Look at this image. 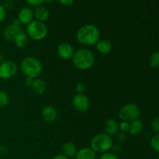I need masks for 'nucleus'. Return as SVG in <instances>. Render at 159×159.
Instances as JSON below:
<instances>
[{
  "label": "nucleus",
  "instance_id": "nucleus-3",
  "mask_svg": "<svg viewBox=\"0 0 159 159\" xmlns=\"http://www.w3.org/2000/svg\"><path fill=\"white\" fill-rule=\"evenodd\" d=\"M20 68L26 77L37 79L41 74L43 65L36 57H26L21 61Z\"/></svg>",
  "mask_w": 159,
  "mask_h": 159
},
{
  "label": "nucleus",
  "instance_id": "nucleus-1",
  "mask_svg": "<svg viewBox=\"0 0 159 159\" xmlns=\"http://www.w3.org/2000/svg\"><path fill=\"white\" fill-rule=\"evenodd\" d=\"M100 31L94 24H85L76 33V39L82 45L86 47L95 46L100 40Z\"/></svg>",
  "mask_w": 159,
  "mask_h": 159
},
{
  "label": "nucleus",
  "instance_id": "nucleus-2",
  "mask_svg": "<svg viewBox=\"0 0 159 159\" xmlns=\"http://www.w3.org/2000/svg\"><path fill=\"white\" fill-rule=\"evenodd\" d=\"M71 60L73 65L77 69L86 71L94 65L96 57L91 50L87 48H80L75 51Z\"/></svg>",
  "mask_w": 159,
  "mask_h": 159
},
{
  "label": "nucleus",
  "instance_id": "nucleus-9",
  "mask_svg": "<svg viewBox=\"0 0 159 159\" xmlns=\"http://www.w3.org/2000/svg\"><path fill=\"white\" fill-rule=\"evenodd\" d=\"M21 31L22 30L20 27V22L18 21V20H14L13 22L9 23L5 27L4 30H3V37L6 41L12 42L17 34Z\"/></svg>",
  "mask_w": 159,
  "mask_h": 159
},
{
  "label": "nucleus",
  "instance_id": "nucleus-12",
  "mask_svg": "<svg viewBox=\"0 0 159 159\" xmlns=\"http://www.w3.org/2000/svg\"><path fill=\"white\" fill-rule=\"evenodd\" d=\"M34 11L30 8L25 7L20 10L17 20L20 24L27 25L34 20Z\"/></svg>",
  "mask_w": 159,
  "mask_h": 159
},
{
  "label": "nucleus",
  "instance_id": "nucleus-15",
  "mask_svg": "<svg viewBox=\"0 0 159 159\" xmlns=\"http://www.w3.org/2000/svg\"><path fill=\"white\" fill-rule=\"evenodd\" d=\"M34 16L35 17L36 20L44 23L49 18L50 12L45 6H37L34 11Z\"/></svg>",
  "mask_w": 159,
  "mask_h": 159
},
{
  "label": "nucleus",
  "instance_id": "nucleus-11",
  "mask_svg": "<svg viewBox=\"0 0 159 159\" xmlns=\"http://www.w3.org/2000/svg\"><path fill=\"white\" fill-rule=\"evenodd\" d=\"M41 117L44 122L48 124H52L57 120V110L51 106H46L41 110Z\"/></svg>",
  "mask_w": 159,
  "mask_h": 159
},
{
  "label": "nucleus",
  "instance_id": "nucleus-5",
  "mask_svg": "<svg viewBox=\"0 0 159 159\" xmlns=\"http://www.w3.org/2000/svg\"><path fill=\"white\" fill-rule=\"evenodd\" d=\"M48 27L43 22L33 20L26 25V34L30 39L35 41H40L48 36Z\"/></svg>",
  "mask_w": 159,
  "mask_h": 159
},
{
  "label": "nucleus",
  "instance_id": "nucleus-10",
  "mask_svg": "<svg viewBox=\"0 0 159 159\" xmlns=\"http://www.w3.org/2000/svg\"><path fill=\"white\" fill-rule=\"evenodd\" d=\"M57 53L60 58L63 60H70L74 54L75 50L72 45L69 43L64 42L57 46Z\"/></svg>",
  "mask_w": 159,
  "mask_h": 159
},
{
  "label": "nucleus",
  "instance_id": "nucleus-13",
  "mask_svg": "<svg viewBox=\"0 0 159 159\" xmlns=\"http://www.w3.org/2000/svg\"><path fill=\"white\" fill-rule=\"evenodd\" d=\"M96 48L98 52L103 55H107L111 53L113 51V43L108 39H102L97 42L96 45Z\"/></svg>",
  "mask_w": 159,
  "mask_h": 159
},
{
  "label": "nucleus",
  "instance_id": "nucleus-24",
  "mask_svg": "<svg viewBox=\"0 0 159 159\" xmlns=\"http://www.w3.org/2000/svg\"><path fill=\"white\" fill-rule=\"evenodd\" d=\"M151 130L155 134H159V119L158 116L154 118L151 122Z\"/></svg>",
  "mask_w": 159,
  "mask_h": 159
},
{
  "label": "nucleus",
  "instance_id": "nucleus-6",
  "mask_svg": "<svg viewBox=\"0 0 159 159\" xmlns=\"http://www.w3.org/2000/svg\"><path fill=\"white\" fill-rule=\"evenodd\" d=\"M141 116V110L137 104L128 102L124 104L118 110V117L121 121L130 123L135 120L139 119Z\"/></svg>",
  "mask_w": 159,
  "mask_h": 159
},
{
  "label": "nucleus",
  "instance_id": "nucleus-37",
  "mask_svg": "<svg viewBox=\"0 0 159 159\" xmlns=\"http://www.w3.org/2000/svg\"><path fill=\"white\" fill-rule=\"evenodd\" d=\"M47 2H54V0H46Z\"/></svg>",
  "mask_w": 159,
  "mask_h": 159
},
{
  "label": "nucleus",
  "instance_id": "nucleus-14",
  "mask_svg": "<svg viewBox=\"0 0 159 159\" xmlns=\"http://www.w3.org/2000/svg\"><path fill=\"white\" fill-rule=\"evenodd\" d=\"M103 129L104 133L108 134L109 136L112 137L116 135V134L119 132L117 121L114 119H108L104 124Z\"/></svg>",
  "mask_w": 159,
  "mask_h": 159
},
{
  "label": "nucleus",
  "instance_id": "nucleus-4",
  "mask_svg": "<svg viewBox=\"0 0 159 159\" xmlns=\"http://www.w3.org/2000/svg\"><path fill=\"white\" fill-rule=\"evenodd\" d=\"M113 147V140L112 137L105 133L96 134L92 139L90 148L98 154H104L109 152Z\"/></svg>",
  "mask_w": 159,
  "mask_h": 159
},
{
  "label": "nucleus",
  "instance_id": "nucleus-32",
  "mask_svg": "<svg viewBox=\"0 0 159 159\" xmlns=\"http://www.w3.org/2000/svg\"><path fill=\"white\" fill-rule=\"evenodd\" d=\"M6 16V10L2 5H0V23L5 20Z\"/></svg>",
  "mask_w": 159,
  "mask_h": 159
},
{
  "label": "nucleus",
  "instance_id": "nucleus-7",
  "mask_svg": "<svg viewBox=\"0 0 159 159\" xmlns=\"http://www.w3.org/2000/svg\"><path fill=\"white\" fill-rule=\"evenodd\" d=\"M17 65L12 60H5L0 64V79L3 80L10 79L16 74Z\"/></svg>",
  "mask_w": 159,
  "mask_h": 159
},
{
  "label": "nucleus",
  "instance_id": "nucleus-22",
  "mask_svg": "<svg viewBox=\"0 0 159 159\" xmlns=\"http://www.w3.org/2000/svg\"><path fill=\"white\" fill-rule=\"evenodd\" d=\"M9 96L3 90H0V107H6L9 103Z\"/></svg>",
  "mask_w": 159,
  "mask_h": 159
},
{
  "label": "nucleus",
  "instance_id": "nucleus-21",
  "mask_svg": "<svg viewBox=\"0 0 159 159\" xmlns=\"http://www.w3.org/2000/svg\"><path fill=\"white\" fill-rule=\"evenodd\" d=\"M149 65L153 69H157L159 67V52L158 51L152 53L149 57Z\"/></svg>",
  "mask_w": 159,
  "mask_h": 159
},
{
  "label": "nucleus",
  "instance_id": "nucleus-27",
  "mask_svg": "<svg viewBox=\"0 0 159 159\" xmlns=\"http://www.w3.org/2000/svg\"><path fill=\"white\" fill-rule=\"evenodd\" d=\"M99 159H120L117 155L112 152H107V153L102 154Z\"/></svg>",
  "mask_w": 159,
  "mask_h": 159
},
{
  "label": "nucleus",
  "instance_id": "nucleus-8",
  "mask_svg": "<svg viewBox=\"0 0 159 159\" xmlns=\"http://www.w3.org/2000/svg\"><path fill=\"white\" fill-rule=\"evenodd\" d=\"M72 106L79 113H85L90 108V101L85 94H76L72 99Z\"/></svg>",
  "mask_w": 159,
  "mask_h": 159
},
{
  "label": "nucleus",
  "instance_id": "nucleus-33",
  "mask_svg": "<svg viewBox=\"0 0 159 159\" xmlns=\"http://www.w3.org/2000/svg\"><path fill=\"white\" fill-rule=\"evenodd\" d=\"M61 5L65 6H71L75 2V0H57Z\"/></svg>",
  "mask_w": 159,
  "mask_h": 159
},
{
  "label": "nucleus",
  "instance_id": "nucleus-20",
  "mask_svg": "<svg viewBox=\"0 0 159 159\" xmlns=\"http://www.w3.org/2000/svg\"><path fill=\"white\" fill-rule=\"evenodd\" d=\"M28 41H29V37L27 34H26V32L21 31L17 34L12 42L18 48H23L27 45Z\"/></svg>",
  "mask_w": 159,
  "mask_h": 159
},
{
  "label": "nucleus",
  "instance_id": "nucleus-29",
  "mask_svg": "<svg viewBox=\"0 0 159 159\" xmlns=\"http://www.w3.org/2000/svg\"><path fill=\"white\" fill-rule=\"evenodd\" d=\"M28 4L31 5V6H41L43 2H46V0H25Z\"/></svg>",
  "mask_w": 159,
  "mask_h": 159
},
{
  "label": "nucleus",
  "instance_id": "nucleus-26",
  "mask_svg": "<svg viewBox=\"0 0 159 159\" xmlns=\"http://www.w3.org/2000/svg\"><path fill=\"white\" fill-rule=\"evenodd\" d=\"M86 90L85 84L83 82H79L75 85V91L77 94H84L85 91Z\"/></svg>",
  "mask_w": 159,
  "mask_h": 159
},
{
  "label": "nucleus",
  "instance_id": "nucleus-16",
  "mask_svg": "<svg viewBox=\"0 0 159 159\" xmlns=\"http://www.w3.org/2000/svg\"><path fill=\"white\" fill-rule=\"evenodd\" d=\"M77 152V147L72 142L68 141V142H65L62 146V155L70 159L75 158Z\"/></svg>",
  "mask_w": 159,
  "mask_h": 159
},
{
  "label": "nucleus",
  "instance_id": "nucleus-17",
  "mask_svg": "<svg viewBox=\"0 0 159 159\" xmlns=\"http://www.w3.org/2000/svg\"><path fill=\"white\" fill-rule=\"evenodd\" d=\"M75 159H96V153L90 148H83L78 151Z\"/></svg>",
  "mask_w": 159,
  "mask_h": 159
},
{
  "label": "nucleus",
  "instance_id": "nucleus-28",
  "mask_svg": "<svg viewBox=\"0 0 159 159\" xmlns=\"http://www.w3.org/2000/svg\"><path fill=\"white\" fill-rule=\"evenodd\" d=\"M116 138H117V141H119L121 144H124L127 141V135L125 133H123V132H118L116 134Z\"/></svg>",
  "mask_w": 159,
  "mask_h": 159
},
{
  "label": "nucleus",
  "instance_id": "nucleus-23",
  "mask_svg": "<svg viewBox=\"0 0 159 159\" xmlns=\"http://www.w3.org/2000/svg\"><path fill=\"white\" fill-rule=\"evenodd\" d=\"M151 148L155 151L156 153L159 152V134H155L153 137L151 138L150 141Z\"/></svg>",
  "mask_w": 159,
  "mask_h": 159
},
{
  "label": "nucleus",
  "instance_id": "nucleus-34",
  "mask_svg": "<svg viewBox=\"0 0 159 159\" xmlns=\"http://www.w3.org/2000/svg\"><path fill=\"white\" fill-rule=\"evenodd\" d=\"M34 79H32V78H28L26 77V79H25V84H26V86L28 87H32L33 84H34Z\"/></svg>",
  "mask_w": 159,
  "mask_h": 159
},
{
  "label": "nucleus",
  "instance_id": "nucleus-19",
  "mask_svg": "<svg viewBox=\"0 0 159 159\" xmlns=\"http://www.w3.org/2000/svg\"><path fill=\"white\" fill-rule=\"evenodd\" d=\"M31 89L35 94L43 95L46 92L47 85L43 79L37 78V79H34V84H33Z\"/></svg>",
  "mask_w": 159,
  "mask_h": 159
},
{
  "label": "nucleus",
  "instance_id": "nucleus-18",
  "mask_svg": "<svg viewBox=\"0 0 159 159\" xmlns=\"http://www.w3.org/2000/svg\"><path fill=\"white\" fill-rule=\"evenodd\" d=\"M144 128V124L143 122L140 119L135 120L130 123V130L129 134L132 136H138L142 132Z\"/></svg>",
  "mask_w": 159,
  "mask_h": 159
},
{
  "label": "nucleus",
  "instance_id": "nucleus-35",
  "mask_svg": "<svg viewBox=\"0 0 159 159\" xmlns=\"http://www.w3.org/2000/svg\"><path fill=\"white\" fill-rule=\"evenodd\" d=\"M51 159H70V158H68V157L65 156V155H64L61 154V155H55V156L53 157V158H51Z\"/></svg>",
  "mask_w": 159,
  "mask_h": 159
},
{
  "label": "nucleus",
  "instance_id": "nucleus-36",
  "mask_svg": "<svg viewBox=\"0 0 159 159\" xmlns=\"http://www.w3.org/2000/svg\"><path fill=\"white\" fill-rule=\"evenodd\" d=\"M5 61V57H4V54L2 53H0V64L2 63L3 61Z\"/></svg>",
  "mask_w": 159,
  "mask_h": 159
},
{
  "label": "nucleus",
  "instance_id": "nucleus-25",
  "mask_svg": "<svg viewBox=\"0 0 159 159\" xmlns=\"http://www.w3.org/2000/svg\"><path fill=\"white\" fill-rule=\"evenodd\" d=\"M118 127H119V130H120L123 133H129L130 123L126 122V121H120V123H118Z\"/></svg>",
  "mask_w": 159,
  "mask_h": 159
},
{
  "label": "nucleus",
  "instance_id": "nucleus-31",
  "mask_svg": "<svg viewBox=\"0 0 159 159\" xmlns=\"http://www.w3.org/2000/svg\"><path fill=\"white\" fill-rule=\"evenodd\" d=\"M2 6L4 7V9H11L13 7V2L12 0H5V2H3V5Z\"/></svg>",
  "mask_w": 159,
  "mask_h": 159
},
{
  "label": "nucleus",
  "instance_id": "nucleus-30",
  "mask_svg": "<svg viewBox=\"0 0 159 159\" xmlns=\"http://www.w3.org/2000/svg\"><path fill=\"white\" fill-rule=\"evenodd\" d=\"M9 148L7 146L4 145V144L0 145V155L1 156H6V155H7L9 154Z\"/></svg>",
  "mask_w": 159,
  "mask_h": 159
}]
</instances>
